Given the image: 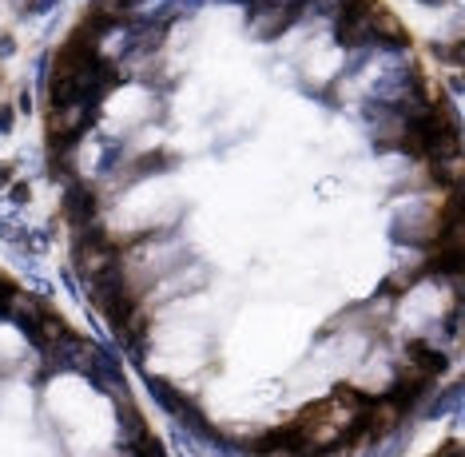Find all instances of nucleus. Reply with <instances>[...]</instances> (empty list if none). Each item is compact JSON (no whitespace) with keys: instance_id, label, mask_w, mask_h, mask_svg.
<instances>
[{"instance_id":"39448f33","label":"nucleus","mask_w":465,"mask_h":457,"mask_svg":"<svg viewBox=\"0 0 465 457\" xmlns=\"http://www.w3.org/2000/svg\"><path fill=\"white\" fill-rule=\"evenodd\" d=\"M172 151H151V155H139V160H135L132 163V167H135V179H139V175H151V171H167V167H172Z\"/></svg>"},{"instance_id":"20e7f679","label":"nucleus","mask_w":465,"mask_h":457,"mask_svg":"<svg viewBox=\"0 0 465 457\" xmlns=\"http://www.w3.org/2000/svg\"><path fill=\"white\" fill-rule=\"evenodd\" d=\"M405 366H414V370L429 374V378H438V374L445 370V354H441L433 342L414 338V342H405Z\"/></svg>"},{"instance_id":"f03ea898","label":"nucleus","mask_w":465,"mask_h":457,"mask_svg":"<svg viewBox=\"0 0 465 457\" xmlns=\"http://www.w3.org/2000/svg\"><path fill=\"white\" fill-rule=\"evenodd\" d=\"M96 211H99V195L92 183H72L64 191V219L72 223V227H92Z\"/></svg>"},{"instance_id":"f257e3e1","label":"nucleus","mask_w":465,"mask_h":457,"mask_svg":"<svg viewBox=\"0 0 465 457\" xmlns=\"http://www.w3.org/2000/svg\"><path fill=\"white\" fill-rule=\"evenodd\" d=\"M382 8V0H338L334 13V36L342 48H362L370 44V28H374V13Z\"/></svg>"},{"instance_id":"7ed1b4c3","label":"nucleus","mask_w":465,"mask_h":457,"mask_svg":"<svg viewBox=\"0 0 465 457\" xmlns=\"http://www.w3.org/2000/svg\"><path fill=\"white\" fill-rule=\"evenodd\" d=\"M298 16H303L298 8H251V36L275 40L279 32H286Z\"/></svg>"},{"instance_id":"423d86ee","label":"nucleus","mask_w":465,"mask_h":457,"mask_svg":"<svg viewBox=\"0 0 465 457\" xmlns=\"http://www.w3.org/2000/svg\"><path fill=\"white\" fill-rule=\"evenodd\" d=\"M48 4H56V0H25V8H20V13H44Z\"/></svg>"},{"instance_id":"0eeeda50","label":"nucleus","mask_w":465,"mask_h":457,"mask_svg":"<svg viewBox=\"0 0 465 457\" xmlns=\"http://www.w3.org/2000/svg\"><path fill=\"white\" fill-rule=\"evenodd\" d=\"M438 56H445V60H461V44H450V48H433Z\"/></svg>"},{"instance_id":"6e6552de","label":"nucleus","mask_w":465,"mask_h":457,"mask_svg":"<svg viewBox=\"0 0 465 457\" xmlns=\"http://www.w3.org/2000/svg\"><path fill=\"white\" fill-rule=\"evenodd\" d=\"M426 4H438V0H426Z\"/></svg>"}]
</instances>
